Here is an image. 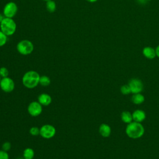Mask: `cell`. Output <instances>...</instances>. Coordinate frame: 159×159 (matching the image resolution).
Masks as SVG:
<instances>
[{"mask_svg": "<svg viewBox=\"0 0 159 159\" xmlns=\"http://www.w3.org/2000/svg\"><path fill=\"white\" fill-rule=\"evenodd\" d=\"M40 77V75L36 71H28L22 76V84L28 89H33L39 84Z\"/></svg>", "mask_w": 159, "mask_h": 159, "instance_id": "6da1fadb", "label": "cell"}, {"mask_svg": "<svg viewBox=\"0 0 159 159\" xmlns=\"http://www.w3.org/2000/svg\"><path fill=\"white\" fill-rule=\"evenodd\" d=\"M144 127L140 122H132L127 125L125 132L127 136L131 139H139L144 134Z\"/></svg>", "mask_w": 159, "mask_h": 159, "instance_id": "7a4b0ae2", "label": "cell"}, {"mask_svg": "<svg viewBox=\"0 0 159 159\" xmlns=\"http://www.w3.org/2000/svg\"><path fill=\"white\" fill-rule=\"evenodd\" d=\"M17 25L12 18L4 17L0 24V30L7 37L12 35L16 30Z\"/></svg>", "mask_w": 159, "mask_h": 159, "instance_id": "3957f363", "label": "cell"}, {"mask_svg": "<svg viewBox=\"0 0 159 159\" xmlns=\"http://www.w3.org/2000/svg\"><path fill=\"white\" fill-rule=\"evenodd\" d=\"M34 45L32 42L27 39L22 40L18 42L16 46L17 52L22 55H28L34 50Z\"/></svg>", "mask_w": 159, "mask_h": 159, "instance_id": "277c9868", "label": "cell"}, {"mask_svg": "<svg viewBox=\"0 0 159 159\" xmlns=\"http://www.w3.org/2000/svg\"><path fill=\"white\" fill-rule=\"evenodd\" d=\"M56 129L55 127L51 124H45L40 128V135L42 137L50 139L55 136Z\"/></svg>", "mask_w": 159, "mask_h": 159, "instance_id": "5b68a950", "label": "cell"}, {"mask_svg": "<svg viewBox=\"0 0 159 159\" xmlns=\"http://www.w3.org/2000/svg\"><path fill=\"white\" fill-rule=\"evenodd\" d=\"M18 7L14 2H9L6 3L3 9V15L5 17L13 18L17 14Z\"/></svg>", "mask_w": 159, "mask_h": 159, "instance_id": "8992f818", "label": "cell"}, {"mask_svg": "<svg viewBox=\"0 0 159 159\" xmlns=\"http://www.w3.org/2000/svg\"><path fill=\"white\" fill-rule=\"evenodd\" d=\"M0 88L5 93H11L15 88L14 81L8 76L2 78L0 82Z\"/></svg>", "mask_w": 159, "mask_h": 159, "instance_id": "52a82bcc", "label": "cell"}, {"mask_svg": "<svg viewBox=\"0 0 159 159\" xmlns=\"http://www.w3.org/2000/svg\"><path fill=\"white\" fill-rule=\"evenodd\" d=\"M27 111L32 117L39 116L42 112V106L38 101H32L29 104Z\"/></svg>", "mask_w": 159, "mask_h": 159, "instance_id": "ba28073f", "label": "cell"}, {"mask_svg": "<svg viewBox=\"0 0 159 159\" xmlns=\"http://www.w3.org/2000/svg\"><path fill=\"white\" fill-rule=\"evenodd\" d=\"M129 86L130 88L131 93L133 94L140 93L143 88V84L142 81L137 78H132L129 82Z\"/></svg>", "mask_w": 159, "mask_h": 159, "instance_id": "9c48e42d", "label": "cell"}, {"mask_svg": "<svg viewBox=\"0 0 159 159\" xmlns=\"http://www.w3.org/2000/svg\"><path fill=\"white\" fill-rule=\"evenodd\" d=\"M52 101V97L50 96V95L47 93H42L38 96V102L42 106H48L51 104Z\"/></svg>", "mask_w": 159, "mask_h": 159, "instance_id": "30bf717a", "label": "cell"}, {"mask_svg": "<svg viewBox=\"0 0 159 159\" xmlns=\"http://www.w3.org/2000/svg\"><path fill=\"white\" fill-rule=\"evenodd\" d=\"M132 114V119L135 122H142L146 117L145 113L143 111L137 109L134 111V112Z\"/></svg>", "mask_w": 159, "mask_h": 159, "instance_id": "8fae6325", "label": "cell"}, {"mask_svg": "<svg viewBox=\"0 0 159 159\" xmlns=\"http://www.w3.org/2000/svg\"><path fill=\"white\" fill-rule=\"evenodd\" d=\"M99 132L103 137H108L111 133V129L107 124H102L99 128Z\"/></svg>", "mask_w": 159, "mask_h": 159, "instance_id": "7c38bea8", "label": "cell"}, {"mask_svg": "<svg viewBox=\"0 0 159 159\" xmlns=\"http://www.w3.org/2000/svg\"><path fill=\"white\" fill-rule=\"evenodd\" d=\"M143 55L148 59H153L156 56V52L154 48L151 47H146L142 50Z\"/></svg>", "mask_w": 159, "mask_h": 159, "instance_id": "4fadbf2b", "label": "cell"}, {"mask_svg": "<svg viewBox=\"0 0 159 159\" xmlns=\"http://www.w3.org/2000/svg\"><path fill=\"white\" fill-rule=\"evenodd\" d=\"M121 117V119L122 120L127 124H129L130 122H132L133 119H132V114L129 112V111H123L121 113L120 115Z\"/></svg>", "mask_w": 159, "mask_h": 159, "instance_id": "5bb4252c", "label": "cell"}, {"mask_svg": "<svg viewBox=\"0 0 159 159\" xmlns=\"http://www.w3.org/2000/svg\"><path fill=\"white\" fill-rule=\"evenodd\" d=\"M131 99L133 103L135 104H140L144 101L145 98L142 94L136 93V94H134V95L132 96Z\"/></svg>", "mask_w": 159, "mask_h": 159, "instance_id": "9a60e30c", "label": "cell"}, {"mask_svg": "<svg viewBox=\"0 0 159 159\" xmlns=\"http://www.w3.org/2000/svg\"><path fill=\"white\" fill-rule=\"evenodd\" d=\"M34 155V151L31 148H26L23 151V158L24 159H33Z\"/></svg>", "mask_w": 159, "mask_h": 159, "instance_id": "2e32d148", "label": "cell"}, {"mask_svg": "<svg viewBox=\"0 0 159 159\" xmlns=\"http://www.w3.org/2000/svg\"><path fill=\"white\" fill-rule=\"evenodd\" d=\"M57 5L55 1L50 0L46 2V9L49 12H53L55 11Z\"/></svg>", "mask_w": 159, "mask_h": 159, "instance_id": "e0dca14e", "label": "cell"}, {"mask_svg": "<svg viewBox=\"0 0 159 159\" xmlns=\"http://www.w3.org/2000/svg\"><path fill=\"white\" fill-rule=\"evenodd\" d=\"M51 83L50 78L46 76V75H43L40 76V80H39V84L43 86H48L50 85Z\"/></svg>", "mask_w": 159, "mask_h": 159, "instance_id": "ac0fdd59", "label": "cell"}, {"mask_svg": "<svg viewBox=\"0 0 159 159\" xmlns=\"http://www.w3.org/2000/svg\"><path fill=\"white\" fill-rule=\"evenodd\" d=\"M7 40V36L0 30V47L4 46Z\"/></svg>", "mask_w": 159, "mask_h": 159, "instance_id": "d6986e66", "label": "cell"}, {"mask_svg": "<svg viewBox=\"0 0 159 159\" xmlns=\"http://www.w3.org/2000/svg\"><path fill=\"white\" fill-rule=\"evenodd\" d=\"M120 91L123 94H128L130 93H131L130 88L129 84H125L122 86L120 88Z\"/></svg>", "mask_w": 159, "mask_h": 159, "instance_id": "ffe728a7", "label": "cell"}, {"mask_svg": "<svg viewBox=\"0 0 159 159\" xmlns=\"http://www.w3.org/2000/svg\"><path fill=\"white\" fill-rule=\"evenodd\" d=\"M29 133L33 136H37L40 134V129L37 127H32L29 130Z\"/></svg>", "mask_w": 159, "mask_h": 159, "instance_id": "44dd1931", "label": "cell"}, {"mask_svg": "<svg viewBox=\"0 0 159 159\" xmlns=\"http://www.w3.org/2000/svg\"><path fill=\"white\" fill-rule=\"evenodd\" d=\"M8 75H9V71L7 68H6L4 66L0 68V76L2 78L7 77Z\"/></svg>", "mask_w": 159, "mask_h": 159, "instance_id": "7402d4cb", "label": "cell"}, {"mask_svg": "<svg viewBox=\"0 0 159 159\" xmlns=\"http://www.w3.org/2000/svg\"><path fill=\"white\" fill-rule=\"evenodd\" d=\"M11 148V143L9 142H5L2 145V150L7 152L9 151Z\"/></svg>", "mask_w": 159, "mask_h": 159, "instance_id": "603a6c76", "label": "cell"}, {"mask_svg": "<svg viewBox=\"0 0 159 159\" xmlns=\"http://www.w3.org/2000/svg\"><path fill=\"white\" fill-rule=\"evenodd\" d=\"M0 159H9V154L7 152L3 150H0Z\"/></svg>", "mask_w": 159, "mask_h": 159, "instance_id": "cb8c5ba5", "label": "cell"}, {"mask_svg": "<svg viewBox=\"0 0 159 159\" xmlns=\"http://www.w3.org/2000/svg\"><path fill=\"white\" fill-rule=\"evenodd\" d=\"M155 52H156V55L158 57H159V45L157 47L156 49H155Z\"/></svg>", "mask_w": 159, "mask_h": 159, "instance_id": "d4e9b609", "label": "cell"}, {"mask_svg": "<svg viewBox=\"0 0 159 159\" xmlns=\"http://www.w3.org/2000/svg\"><path fill=\"white\" fill-rule=\"evenodd\" d=\"M5 17L1 14V13H0V24H1V22H2V20H3V19Z\"/></svg>", "mask_w": 159, "mask_h": 159, "instance_id": "484cf974", "label": "cell"}, {"mask_svg": "<svg viewBox=\"0 0 159 159\" xmlns=\"http://www.w3.org/2000/svg\"><path fill=\"white\" fill-rule=\"evenodd\" d=\"M88 2H96L98 0H86Z\"/></svg>", "mask_w": 159, "mask_h": 159, "instance_id": "4316f807", "label": "cell"}, {"mask_svg": "<svg viewBox=\"0 0 159 159\" xmlns=\"http://www.w3.org/2000/svg\"><path fill=\"white\" fill-rule=\"evenodd\" d=\"M43 1H46V2H47V1H50V0H43Z\"/></svg>", "mask_w": 159, "mask_h": 159, "instance_id": "83f0119b", "label": "cell"}, {"mask_svg": "<svg viewBox=\"0 0 159 159\" xmlns=\"http://www.w3.org/2000/svg\"><path fill=\"white\" fill-rule=\"evenodd\" d=\"M18 159H24V158H18Z\"/></svg>", "mask_w": 159, "mask_h": 159, "instance_id": "f1b7e54d", "label": "cell"}, {"mask_svg": "<svg viewBox=\"0 0 159 159\" xmlns=\"http://www.w3.org/2000/svg\"><path fill=\"white\" fill-rule=\"evenodd\" d=\"M1 77L0 76V82H1Z\"/></svg>", "mask_w": 159, "mask_h": 159, "instance_id": "f546056e", "label": "cell"}, {"mask_svg": "<svg viewBox=\"0 0 159 159\" xmlns=\"http://www.w3.org/2000/svg\"><path fill=\"white\" fill-rule=\"evenodd\" d=\"M146 1H150V0H146Z\"/></svg>", "mask_w": 159, "mask_h": 159, "instance_id": "4dcf8cb0", "label": "cell"}]
</instances>
